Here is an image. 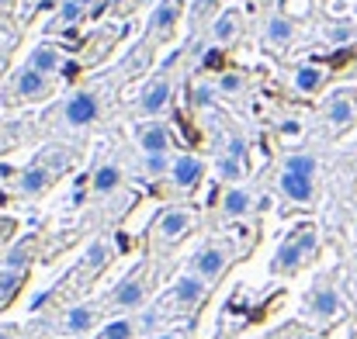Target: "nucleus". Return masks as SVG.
Instances as JSON below:
<instances>
[{"mask_svg": "<svg viewBox=\"0 0 357 339\" xmlns=\"http://www.w3.org/2000/svg\"><path fill=\"white\" fill-rule=\"evenodd\" d=\"M316 246H319L316 228L312 226L295 228V232L281 242L278 256L271 260V270H274V274H295V270H302L309 260H316Z\"/></svg>", "mask_w": 357, "mask_h": 339, "instance_id": "1", "label": "nucleus"}, {"mask_svg": "<svg viewBox=\"0 0 357 339\" xmlns=\"http://www.w3.org/2000/svg\"><path fill=\"white\" fill-rule=\"evenodd\" d=\"M146 291H149V267L142 263L105 298V308L108 312H135V308L146 305Z\"/></svg>", "mask_w": 357, "mask_h": 339, "instance_id": "2", "label": "nucleus"}, {"mask_svg": "<svg viewBox=\"0 0 357 339\" xmlns=\"http://www.w3.org/2000/svg\"><path fill=\"white\" fill-rule=\"evenodd\" d=\"M305 315H309L316 326H326L330 319L340 315V294H337L330 284H316V287L305 294Z\"/></svg>", "mask_w": 357, "mask_h": 339, "instance_id": "3", "label": "nucleus"}, {"mask_svg": "<svg viewBox=\"0 0 357 339\" xmlns=\"http://www.w3.org/2000/svg\"><path fill=\"white\" fill-rule=\"evenodd\" d=\"M229 267V256L222 253V246H205V249H198L195 256H191V274H198L202 281H219L222 277V270Z\"/></svg>", "mask_w": 357, "mask_h": 339, "instance_id": "4", "label": "nucleus"}, {"mask_svg": "<svg viewBox=\"0 0 357 339\" xmlns=\"http://www.w3.org/2000/svg\"><path fill=\"white\" fill-rule=\"evenodd\" d=\"M205 294H208V281H202L198 274H188V277H181V281L174 284L170 301H174L181 312H191V308H198V305L205 301Z\"/></svg>", "mask_w": 357, "mask_h": 339, "instance_id": "5", "label": "nucleus"}, {"mask_svg": "<svg viewBox=\"0 0 357 339\" xmlns=\"http://www.w3.org/2000/svg\"><path fill=\"white\" fill-rule=\"evenodd\" d=\"M326 121H330L333 132H347L357 121V97L351 90H340L326 101Z\"/></svg>", "mask_w": 357, "mask_h": 339, "instance_id": "6", "label": "nucleus"}, {"mask_svg": "<svg viewBox=\"0 0 357 339\" xmlns=\"http://www.w3.org/2000/svg\"><path fill=\"white\" fill-rule=\"evenodd\" d=\"M63 121L73 125V128H84V125L98 121V94H91V90L73 94L66 101V108H63Z\"/></svg>", "mask_w": 357, "mask_h": 339, "instance_id": "7", "label": "nucleus"}, {"mask_svg": "<svg viewBox=\"0 0 357 339\" xmlns=\"http://www.w3.org/2000/svg\"><path fill=\"white\" fill-rule=\"evenodd\" d=\"M156 235L163 239V242H177V239H184L188 232H191V212L188 208H170V212H163L160 219H156Z\"/></svg>", "mask_w": 357, "mask_h": 339, "instance_id": "8", "label": "nucleus"}, {"mask_svg": "<svg viewBox=\"0 0 357 339\" xmlns=\"http://www.w3.org/2000/svg\"><path fill=\"white\" fill-rule=\"evenodd\" d=\"M98 322H101V308H91V305H77V308H70V312L63 315L59 329H63V333H70V336H80V333H91V329H94Z\"/></svg>", "mask_w": 357, "mask_h": 339, "instance_id": "9", "label": "nucleus"}, {"mask_svg": "<svg viewBox=\"0 0 357 339\" xmlns=\"http://www.w3.org/2000/svg\"><path fill=\"white\" fill-rule=\"evenodd\" d=\"M202 173H205V163H202L198 156H177V159H174V166H170L174 187H181V191L195 187V184L202 180Z\"/></svg>", "mask_w": 357, "mask_h": 339, "instance_id": "10", "label": "nucleus"}, {"mask_svg": "<svg viewBox=\"0 0 357 339\" xmlns=\"http://www.w3.org/2000/svg\"><path fill=\"white\" fill-rule=\"evenodd\" d=\"M49 184H52V173H49L42 163H31V166L17 177V194H21V198H38V194L49 191Z\"/></svg>", "mask_w": 357, "mask_h": 339, "instance_id": "11", "label": "nucleus"}, {"mask_svg": "<svg viewBox=\"0 0 357 339\" xmlns=\"http://www.w3.org/2000/svg\"><path fill=\"white\" fill-rule=\"evenodd\" d=\"M135 139H139V145H142L146 156H163L167 145H170V135H167L163 125H139Z\"/></svg>", "mask_w": 357, "mask_h": 339, "instance_id": "12", "label": "nucleus"}, {"mask_svg": "<svg viewBox=\"0 0 357 339\" xmlns=\"http://www.w3.org/2000/svg\"><path fill=\"white\" fill-rule=\"evenodd\" d=\"M281 194L295 205H309L312 201V180L309 177H295V173H281Z\"/></svg>", "mask_w": 357, "mask_h": 339, "instance_id": "13", "label": "nucleus"}, {"mask_svg": "<svg viewBox=\"0 0 357 339\" xmlns=\"http://www.w3.org/2000/svg\"><path fill=\"white\" fill-rule=\"evenodd\" d=\"M167 97H170V84H167V80H153V84L142 90L139 108H142V114H160L167 108Z\"/></svg>", "mask_w": 357, "mask_h": 339, "instance_id": "14", "label": "nucleus"}, {"mask_svg": "<svg viewBox=\"0 0 357 339\" xmlns=\"http://www.w3.org/2000/svg\"><path fill=\"white\" fill-rule=\"evenodd\" d=\"M17 94L21 97H45L49 94V84H45V73H38V70H21V77H17Z\"/></svg>", "mask_w": 357, "mask_h": 339, "instance_id": "15", "label": "nucleus"}, {"mask_svg": "<svg viewBox=\"0 0 357 339\" xmlns=\"http://www.w3.org/2000/svg\"><path fill=\"white\" fill-rule=\"evenodd\" d=\"M316 156H309V152H298V156H288L284 159V173H295V177H309V180H316Z\"/></svg>", "mask_w": 357, "mask_h": 339, "instance_id": "16", "label": "nucleus"}, {"mask_svg": "<svg viewBox=\"0 0 357 339\" xmlns=\"http://www.w3.org/2000/svg\"><path fill=\"white\" fill-rule=\"evenodd\" d=\"M222 212H226V219H243V215L250 212V194L233 187V191L222 198Z\"/></svg>", "mask_w": 357, "mask_h": 339, "instance_id": "17", "label": "nucleus"}, {"mask_svg": "<svg viewBox=\"0 0 357 339\" xmlns=\"http://www.w3.org/2000/svg\"><path fill=\"white\" fill-rule=\"evenodd\" d=\"M28 66H31V70H38V73H52V70L59 66V52H56V49H49V45H42V49H35V52H31Z\"/></svg>", "mask_w": 357, "mask_h": 339, "instance_id": "18", "label": "nucleus"}, {"mask_svg": "<svg viewBox=\"0 0 357 339\" xmlns=\"http://www.w3.org/2000/svg\"><path fill=\"white\" fill-rule=\"evenodd\" d=\"M219 173H222V180H236L243 173V145H239V139L233 142V156L219 159Z\"/></svg>", "mask_w": 357, "mask_h": 339, "instance_id": "19", "label": "nucleus"}, {"mask_svg": "<svg viewBox=\"0 0 357 339\" xmlns=\"http://www.w3.org/2000/svg\"><path fill=\"white\" fill-rule=\"evenodd\" d=\"M135 329H139L135 319H115V322L105 326V333H101L98 339H132L135 336Z\"/></svg>", "mask_w": 357, "mask_h": 339, "instance_id": "20", "label": "nucleus"}, {"mask_svg": "<svg viewBox=\"0 0 357 339\" xmlns=\"http://www.w3.org/2000/svg\"><path fill=\"white\" fill-rule=\"evenodd\" d=\"M119 180H121L119 166H101L98 177H94V194H112L119 187Z\"/></svg>", "mask_w": 357, "mask_h": 339, "instance_id": "21", "label": "nucleus"}, {"mask_svg": "<svg viewBox=\"0 0 357 339\" xmlns=\"http://www.w3.org/2000/svg\"><path fill=\"white\" fill-rule=\"evenodd\" d=\"M319 84H323V70H312V66H302L298 77H295V87H298L302 94H316Z\"/></svg>", "mask_w": 357, "mask_h": 339, "instance_id": "22", "label": "nucleus"}, {"mask_svg": "<svg viewBox=\"0 0 357 339\" xmlns=\"http://www.w3.org/2000/svg\"><path fill=\"white\" fill-rule=\"evenodd\" d=\"M177 14H181V0H163L156 17H153V28H170L177 21Z\"/></svg>", "mask_w": 357, "mask_h": 339, "instance_id": "23", "label": "nucleus"}, {"mask_svg": "<svg viewBox=\"0 0 357 339\" xmlns=\"http://www.w3.org/2000/svg\"><path fill=\"white\" fill-rule=\"evenodd\" d=\"M267 38H271L274 45H284V42L291 38V24H288L284 17H274V21H271V28H267Z\"/></svg>", "mask_w": 357, "mask_h": 339, "instance_id": "24", "label": "nucleus"}, {"mask_svg": "<svg viewBox=\"0 0 357 339\" xmlns=\"http://www.w3.org/2000/svg\"><path fill=\"white\" fill-rule=\"evenodd\" d=\"M233 35H236V14H222L219 24H215V38L219 42H229Z\"/></svg>", "mask_w": 357, "mask_h": 339, "instance_id": "25", "label": "nucleus"}, {"mask_svg": "<svg viewBox=\"0 0 357 339\" xmlns=\"http://www.w3.org/2000/svg\"><path fill=\"white\" fill-rule=\"evenodd\" d=\"M77 17H80V3H73V0H70V3L63 7V14H59V24H73Z\"/></svg>", "mask_w": 357, "mask_h": 339, "instance_id": "26", "label": "nucleus"}, {"mask_svg": "<svg viewBox=\"0 0 357 339\" xmlns=\"http://www.w3.org/2000/svg\"><path fill=\"white\" fill-rule=\"evenodd\" d=\"M146 170L149 173H163L167 170V152L163 156H146Z\"/></svg>", "mask_w": 357, "mask_h": 339, "instance_id": "27", "label": "nucleus"}, {"mask_svg": "<svg viewBox=\"0 0 357 339\" xmlns=\"http://www.w3.org/2000/svg\"><path fill=\"white\" fill-rule=\"evenodd\" d=\"M239 84H243L239 77H222V90H226V94H229V90H239Z\"/></svg>", "mask_w": 357, "mask_h": 339, "instance_id": "28", "label": "nucleus"}, {"mask_svg": "<svg viewBox=\"0 0 357 339\" xmlns=\"http://www.w3.org/2000/svg\"><path fill=\"white\" fill-rule=\"evenodd\" d=\"M0 339H17V329H10V326L3 329V326H0Z\"/></svg>", "mask_w": 357, "mask_h": 339, "instance_id": "29", "label": "nucleus"}, {"mask_svg": "<svg viewBox=\"0 0 357 339\" xmlns=\"http://www.w3.org/2000/svg\"><path fill=\"white\" fill-rule=\"evenodd\" d=\"M156 339H184V336H177V333H167V336H156Z\"/></svg>", "mask_w": 357, "mask_h": 339, "instance_id": "30", "label": "nucleus"}, {"mask_svg": "<svg viewBox=\"0 0 357 339\" xmlns=\"http://www.w3.org/2000/svg\"><path fill=\"white\" fill-rule=\"evenodd\" d=\"M73 3H80V7H87V3H94V0H73Z\"/></svg>", "mask_w": 357, "mask_h": 339, "instance_id": "31", "label": "nucleus"}]
</instances>
